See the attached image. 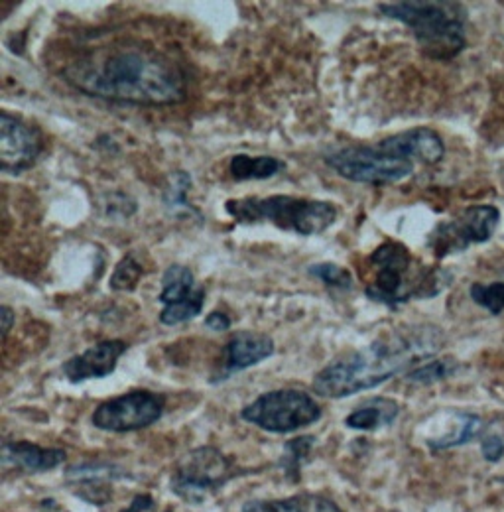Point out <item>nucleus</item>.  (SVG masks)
Wrapping results in <instances>:
<instances>
[{"label": "nucleus", "mask_w": 504, "mask_h": 512, "mask_svg": "<svg viewBox=\"0 0 504 512\" xmlns=\"http://www.w3.org/2000/svg\"><path fill=\"white\" fill-rule=\"evenodd\" d=\"M75 91L119 105L168 107L188 97V73L158 46L134 38L91 46L63 65Z\"/></svg>", "instance_id": "obj_1"}, {"label": "nucleus", "mask_w": 504, "mask_h": 512, "mask_svg": "<svg viewBox=\"0 0 504 512\" xmlns=\"http://www.w3.org/2000/svg\"><path fill=\"white\" fill-rule=\"evenodd\" d=\"M441 345L443 335L430 325L392 329L367 347L329 363L315 375L312 388L321 398H347L410 373L432 359Z\"/></svg>", "instance_id": "obj_2"}, {"label": "nucleus", "mask_w": 504, "mask_h": 512, "mask_svg": "<svg viewBox=\"0 0 504 512\" xmlns=\"http://www.w3.org/2000/svg\"><path fill=\"white\" fill-rule=\"evenodd\" d=\"M369 300L390 310L416 298H436L451 284V274L440 266H426L398 241H384L367 258Z\"/></svg>", "instance_id": "obj_3"}, {"label": "nucleus", "mask_w": 504, "mask_h": 512, "mask_svg": "<svg viewBox=\"0 0 504 512\" xmlns=\"http://www.w3.org/2000/svg\"><path fill=\"white\" fill-rule=\"evenodd\" d=\"M377 8L382 16L406 24L432 60H453L467 44V12L457 2H380Z\"/></svg>", "instance_id": "obj_4"}, {"label": "nucleus", "mask_w": 504, "mask_h": 512, "mask_svg": "<svg viewBox=\"0 0 504 512\" xmlns=\"http://www.w3.org/2000/svg\"><path fill=\"white\" fill-rule=\"evenodd\" d=\"M225 211L243 225L270 223L280 231H292L304 237L321 235L337 221V207L325 199L268 195L229 199Z\"/></svg>", "instance_id": "obj_5"}, {"label": "nucleus", "mask_w": 504, "mask_h": 512, "mask_svg": "<svg viewBox=\"0 0 504 512\" xmlns=\"http://www.w3.org/2000/svg\"><path fill=\"white\" fill-rule=\"evenodd\" d=\"M325 164L343 180L367 186L398 184L414 174L416 164L377 144L345 146L325 154Z\"/></svg>", "instance_id": "obj_6"}, {"label": "nucleus", "mask_w": 504, "mask_h": 512, "mask_svg": "<svg viewBox=\"0 0 504 512\" xmlns=\"http://www.w3.org/2000/svg\"><path fill=\"white\" fill-rule=\"evenodd\" d=\"M243 420L270 434H290L321 418V406L298 388H280L260 394L241 412Z\"/></svg>", "instance_id": "obj_7"}, {"label": "nucleus", "mask_w": 504, "mask_h": 512, "mask_svg": "<svg viewBox=\"0 0 504 512\" xmlns=\"http://www.w3.org/2000/svg\"><path fill=\"white\" fill-rule=\"evenodd\" d=\"M501 221V213L493 205H471L453 219L441 221L428 237V249L436 258L457 255L471 245L487 243Z\"/></svg>", "instance_id": "obj_8"}, {"label": "nucleus", "mask_w": 504, "mask_h": 512, "mask_svg": "<svg viewBox=\"0 0 504 512\" xmlns=\"http://www.w3.org/2000/svg\"><path fill=\"white\" fill-rule=\"evenodd\" d=\"M233 475L231 461L215 448H197L178 463L172 475V491L188 501L201 503Z\"/></svg>", "instance_id": "obj_9"}, {"label": "nucleus", "mask_w": 504, "mask_h": 512, "mask_svg": "<svg viewBox=\"0 0 504 512\" xmlns=\"http://www.w3.org/2000/svg\"><path fill=\"white\" fill-rule=\"evenodd\" d=\"M166 408V398L150 390H132L111 398L93 412V426L103 432L126 434L156 424Z\"/></svg>", "instance_id": "obj_10"}, {"label": "nucleus", "mask_w": 504, "mask_h": 512, "mask_svg": "<svg viewBox=\"0 0 504 512\" xmlns=\"http://www.w3.org/2000/svg\"><path fill=\"white\" fill-rule=\"evenodd\" d=\"M160 321L168 327L195 320L205 306V288L195 284V276L184 264H170L162 274Z\"/></svg>", "instance_id": "obj_11"}, {"label": "nucleus", "mask_w": 504, "mask_h": 512, "mask_svg": "<svg viewBox=\"0 0 504 512\" xmlns=\"http://www.w3.org/2000/svg\"><path fill=\"white\" fill-rule=\"evenodd\" d=\"M44 152V136L34 125L2 111L0 115V168L6 174L30 170Z\"/></svg>", "instance_id": "obj_12"}, {"label": "nucleus", "mask_w": 504, "mask_h": 512, "mask_svg": "<svg viewBox=\"0 0 504 512\" xmlns=\"http://www.w3.org/2000/svg\"><path fill=\"white\" fill-rule=\"evenodd\" d=\"M128 349L123 339H105L63 363V377L69 383H85L89 379H105L115 373L119 359Z\"/></svg>", "instance_id": "obj_13"}, {"label": "nucleus", "mask_w": 504, "mask_h": 512, "mask_svg": "<svg viewBox=\"0 0 504 512\" xmlns=\"http://www.w3.org/2000/svg\"><path fill=\"white\" fill-rule=\"evenodd\" d=\"M380 148L410 160V162H420V164H438L443 154H445V144L441 140L440 134L432 128L418 127L386 136L378 142Z\"/></svg>", "instance_id": "obj_14"}, {"label": "nucleus", "mask_w": 504, "mask_h": 512, "mask_svg": "<svg viewBox=\"0 0 504 512\" xmlns=\"http://www.w3.org/2000/svg\"><path fill=\"white\" fill-rule=\"evenodd\" d=\"M276 351L274 341L264 333L241 331L229 339L223 351V369L215 381H223L235 373L251 369L254 365L270 359Z\"/></svg>", "instance_id": "obj_15"}, {"label": "nucleus", "mask_w": 504, "mask_h": 512, "mask_svg": "<svg viewBox=\"0 0 504 512\" xmlns=\"http://www.w3.org/2000/svg\"><path fill=\"white\" fill-rule=\"evenodd\" d=\"M67 459V453L60 448H40L30 442H10L2 448V463L28 471H52Z\"/></svg>", "instance_id": "obj_16"}, {"label": "nucleus", "mask_w": 504, "mask_h": 512, "mask_svg": "<svg viewBox=\"0 0 504 512\" xmlns=\"http://www.w3.org/2000/svg\"><path fill=\"white\" fill-rule=\"evenodd\" d=\"M398 414H400V406L396 400L375 396V398H367L363 404H359V408H355L345 418V426L351 430H361V432H377L380 428L394 424Z\"/></svg>", "instance_id": "obj_17"}, {"label": "nucleus", "mask_w": 504, "mask_h": 512, "mask_svg": "<svg viewBox=\"0 0 504 512\" xmlns=\"http://www.w3.org/2000/svg\"><path fill=\"white\" fill-rule=\"evenodd\" d=\"M65 477L71 485H77L81 489V497H85V493H95L93 503L99 505L97 495L105 489L107 483H113V481L125 477V469H121L119 465H113V463L93 461V463H79V465L69 467Z\"/></svg>", "instance_id": "obj_18"}, {"label": "nucleus", "mask_w": 504, "mask_h": 512, "mask_svg": "<svg viewBox=\"0 0 504 512\" xmlns=\"http://www.w3.org/2000/svg\"><path fill=\"white\" fill-rule=\"evenodd\" d=\"M447 426L445 430L434 436L428 438V446L432 449H449L459 448L465 446L469 442H473L475 438H481L485 424L477 414H469V412H449L447 418Z\"/></svg>", "instance_id": "obj_19"}, {"label": "nucleus", "mask_w": 504, "mask_h": 512, "mask_svg": "<svg viewBox=\"0 0 504 512\" xmlns=\"http://www.w3.org/2000/svg\"><path fill=\"white\" fill-rule=\"evenodd\" d=\"M286 168V164L274 156H249V154H237L229 162L231 178L237 182H249V180H268L280 174Z\"/></svg>", "instance_id": "obj_20"}, {"label": "nucleus", "mask_w": 504, "mask_h": 512, "mask_svg": "<svg viewBox=\"0 0 504 512\" xmlns=\"http://www.w3.org/2000/svg\"><path fill=\"white\" fill-rule=\"evenodd\" d=\"M191 188V176L184 170H178L174 174H170L168 184L164 188V205L172 211V213H180V211H189V213H197L191 203L188 201V192ZM199 215V213H197Z\"/></svg>", "instance_id": "obj_21"}, {"label": "nucleus", "mask_w": 504, "mask_h": 512, "mask_svg": "<svg viewBox=\"0 0 504 512\" xmlns=\"http://www.w3.org/2000/svg\"><path fill=\"white\" fill-rule=\"evenodd\" d=\"M457 361L453 357H443V359H430L422 363L420 367L412 369L406 379L410 383L416 384H434L440 383L443 379L451 377L457 371Z\"/></svg>", "instance_id": "obj_22"}, {"label": "nucleus", "mask_w": 504, "mask_h": 512, "mask_svg": "<svg viewBox=\"0 0 504 512\" xmlns=\"http://www.w3.org/2000/svg\"><path fill=\"white\" fill-rule=\"evenodd\" d=\"M142 274H144V266L136 260L134 253H128L117 264V268H115V272L111 276L109 286L115 292H134L138 282H140V278H142Z\"/></svg>", "instance_id": "obj_23"}, {"label": "nucleus", "mask_w": 504, "mask_h": 512, "mask_svg": "<svg viewBox=\"0 0 504 512\" xmlns=\"http://www.w3.org/2000/svg\"><path fill=\"white\" fill-rule=\"evenodd\" d=\"M471 300L489 310L493 316H501L504 310V282H495V284H473L469 288Z\"/></svg>", "instance_id": "obj_24"}, {"label": "nucleus", "mask_w": 504, "mask_h": 512, "mask_svg": "<svg viewBox=\"0 0 504 512\" xmlns=\"http://www.w3.org/2000/svg\"><path fill=\"white\" fill-rule=\"evenodd\" d=\"M308 272L329 288L351 290L353 286V274L335 262H317L308 268Z\"/></svg>", "instance_id": "obj_25"}, {"label": "nucleus", "mask_w": 504, "mask_h": 512, "mask_svg": "<svg viewBox=\"0 0 504 512\" xmlns=\"http://www.w3.org/2000/svg\"><path fill=\"white\" fill-rule=\"evenodd\" d=\"M504 422H491L483 434H481V451L483 457L491 463L501 461L504 455V430L501 428Z\"/></svg>", "instance_id": "obj_26"}, {"label": "nucleus", "mask_w": 504, "mask_h": 512, "mask_svg": "<svg viewBox=\"0 0 504 512\" xmlns=\"http://www.w3.org/2000/svg\"><path fill=\"white\" fill-rule=\"evenodd\" d=\"M315 446V438L312 436H304V438H296V440H292V442H288L286 444V459H284V463H286V467H288V471H298L300 469V465H302V461L308 457V453L312 451V448Z\"/></svg>", "instance_id": "obj_27"}, {"label": "nucleus", "mask_w": 504, "mask_h": 512, "mask_svg": "<svg viewBox=\"0 0 504 512\" xmlns=\"http://www.w3.org/2000/svg\"><path fill=\"white\" fill-rule=\"evenodd\" d=\"M243 512H304L298 497H290V499H282V501H249Z\"/></svg>", "instance_id": "obj_28"}, {"label": "nucleus", "mask_w": 504, "mask_h": 512, "mask_svg": "<svg viewBox=\"0 0 504 512\" xmlns=\"http://www.w3.org/2000/svg\"><path fill=\"white\" fill-rule=\"evenodd\" d=\"M298 503L304 512H343L331 499L323 495H314V493H302L296 495Z\"/></svg>", "instance_id": "obj_29"}, {"label": "nucleus", "mask_w": 504, "mask_h": 512, "mask_svg": "<svg viewBox=\"0 0 504 512\" xmlns=\"http://www.w3.org/2000/svg\"><path fill=\"white\" fill-rule=\"evenodd\" d=\"M205 325L211 329V331H227L231 327V318L225 314V312H211L207 318H205Z\"/></svg>", "instance_id": "obj_30"}, {"label": "nucleus", "mask_w": 504, "mask_h": 512, "mask_svg": "<svg viewBox=\"0 0 504 512\" xmlns=\"http://www.w3.org/2000/svg\"><path fill=\"white\" fill-rule=\"evenodd\" d=\"M152 507H154V501H152L150 495H138V497L132 501V505L121 512H144L148 511V509H152Z\"/></svg>", "instance_id": "obj_31"}, {"label": "nucleus", "mask_w": 504, "mask_h": 512, "mask_svg": "<svg viewBox=\"0 0 504 512\" xmlns=\"http://www.w3.org/2000/svg\"><path fill=\"white\" fill-rule=\"evenodd\" d=\"M0 320H2V337L6 339V335H8L10 327L14 325V320H16V316H14L12 308H8V306H2V308H0Z\"/></svg>", "instance_id": "obj_32"}, {"label": "nucleus", "mask_w": 504, "mask_h": 512, "mask_svg": "<svg viewBox=\"0 0 504 512\" xmlns=\"http://www.w3.org/2000/svg\"><path fill=\"white\" fill-rule=\"evenodd\" d=\"M164 512H170V511H164Z\"/></svg>", "instance_id": "obj_33"}]
</instances>
